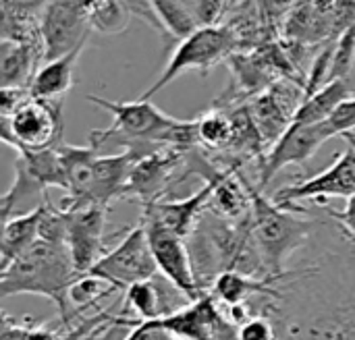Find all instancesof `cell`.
<instances>
[{"instance_id":"cell-1","label":"cell","mask_w":355,"mask_h":340,"mask_svg":"<svg viewBox=\"0 0 355 340\" xmlns=\"http://www.w3.org/2000/svg\"><path fill=\"white\" fill-rule=\"evenodd\" d=\"M87 100L112 114V125L89 135V145L98 152L108 141L131 150L137 158H144L162 147H175L189 152L200 147L196 120H179L168 116L150 100L114 102L98 96H87Z\"/></svg>"},{"instance_id":"cell-2","label":"cell","mask_w":355,"mask_h":340,"mask_svg":"<svg viewBox=\"0 0 355 340\" xmlns=\"http://www.w3.org/2000/svg\"><path fill=\"white\" fill-rule=\"evenodd\" d=\"M77 272L64 243H48L37 239L8 268L0 270V297L40 295L50 299L60 316L62 328H75V316L69 305V289L77 280Z\"/></svg>"},{"instance_id":"cell-3","label":"cell","mask_w":355,"mask_h":340,"mask_svg":"<svg viewBox=\"0 0 355 340\" xmlns=\"http://www.w3.org/2000/svg\"><path fill=\"white\" fill-rule=\"evenodd\" d=\"M252 235L268 274H285L287 260L306 245L314 233V224L266 197L258 185H252Z\"/></svg>"},{"instance_id":"cell-4","label":"cell","mask_w":355,"mask_h":340,"mask_svg":"<svg viewBox=\"0 0 355 340\" xmlns=\"http://www.w3.org/2000/svg\"><path fill=\"white\" fill-rule=\"evenodd\" d=\"M239 48V42L229 25H204L198 27L187 37L179 39L160 77L139 96V100H150L168 83H173L181 73L200 71L206 75L218 62H227Z\"/></svg>"},{"instance_id":"cell-5","label":"cell","mask_w":355,"mask_h":340,"mask_svg":"<svg viewBox=\"0 0 355 340\" xmlns=\"http://www.w3.org/2000/svg\"><path fill=\"white\" fill-rule=\"evenodd\" d=\"M64 131L62 100L27 98L8 116H0V137L17 154L42 152L60 145Z\"/></svg>"},{"instance_id":"cell-6","label":"cell","mask_w":355,"mask_h":340,"mask_svg":"<svg viewBox=\"0 0 355 340\" xmlns=\"http://www.w3.org/2000/svg\"><path fill=\"white\" fill-rule=\"evenodd\" d=\"M87 274L110 283L123 293L137 283L158 276V266L154 262L146 229L141 224L129 229L121 243L106 251V256Z\"/></svg>"},{"instance_id":"cell-7","label":"cell","mask_w":355,"mask_h":340,"mask_svg":"<svg viewBox=\"0 0 355 340\" xmlns=\"http://www.w3.org/2000/svg\"><path fill=\"white\" fill-rule=\"evenodd\" d=\"M187 152L175 147H162L139 158L127 179L123 199H139L141 206L166 199V193L191 177L185 168Z\"/></svg>"},{"instance_id":"cell-8","label":"cell","mask_w":355,"mask_h":340,"mask_svg":"<svg viewBox=\"0 0 355 340\" xmlns=\"http://www.w3.org/2000/svg\"><path fill=\"white\" fill-rule=\"evenodd\" d=\"M347 150L337 154L335 162L320 175L295 185H287L272 195V202L283 208H295L300 202L314 199L324 206L331 197L352 199L355 195V133L343 137Z\"/></svg>"},{"instance_id":"cell-9","label":"cell","mask_w":355,"mask_h":340,"mask_svg":"<svg viewBox=\"0 0 355 340\" xmlns=\"http://www.w3.org/2000/svg\"><path fill=\"white\" fill-rule=\"evenodd\" d=\"M306 87L293 79H279L266 91L248 102L254 125L264 141L272 147L291 127L300 106L304 104Z\"/></svg>"},{"instance_id":"cell-10","label":"cell","mask_w":355,"mask_h":340,"mask_svg":"<svg viewBox=\"0 0 355 340\" xmlns=\"http://www.w3.org/2000/svg\"><path fill=\"white\" fill-rule=\"evenodd\" d=\"M89 31L92 27L81 0H48L40 19L44 58L54 60L85 46Z\"/></svg>"},{"instance_id":"cell-11","label":"cell","mask_w":355,"mask_h":340,"mask_svg":"<svg viewBox=\"0 0 355 340\" xmlns=\"http://www.w3.org/2000/svg\"><path fill=\"white\" fill-rule=\"evenodd\" d=\"M333 131L327 120L306 127L291 125L287 133L266 152L264 160L258 166V189L264 191L266 185L287 166L306 164L329 139H333Z\"/></svg>"},{"instance_id":"cell-12","label":"cell","mask_w":355,"mask_h":340,"mask_svg":"<svg viewBox=\"0 0 355 340\" xmlns=\"http://www.w3.org/2000/svg\"><path fill=\"white\" fill-rule=\"evenodd\" d=\"M144 226V224H141ZM148 233L150 249L158 266V274L175 285L191 303L202 299L206 293L200 291L187 239L162 229V226H144Z\"/></svg>"},{"instance_id":"cell-13","label":"cell","mask_w":355,"mask_h":340,"mask_svg":"<svg viewBox=\"0 0 355 340\" xmlns=\"http://www.w3.org/2000/svg\"><path fill=\"white\" fill-rule=\"evenodd\" d=\"M62 210V208H60ZM108 208L64 210L67 214V247L77 276L87 274L104 256V226Z\"/></svg>"},{"instance_id":"cell-14","label":"cell","mask_w":355,"mask_h":340,"mask_svg":"<svg viewBox=\"0 0 355 340\" xmlns=\"http://www.w3.org/2000/svg\"><path fill=\"white\" fill-rule=\"evenodd\" d=\"M212 199V185L204 183V187L191 193L185 199H160L156 204L144 206L139 224L144 226H162L183 239H189L204 214L208 212Z\"/></svg>"},{"instance_id":"cell-15","label":"cell","mask_w":355,"mask_h":340,"mask_svg":"<svg viewBox=\"0 0 355 340\" xmlns=\"http://www.w3.org/2000/svg\"><path fill=\"white\" fill-rule=\"evenodd\" d=\"M189 303L191 301L175 285H171L164 276L158 274L152 280H144L129 287L125 291L123 310L119 314L127 318L131 314L135 322H150L162 320Z\"/></svg>"},{"instance_id":"cell-16","label":"cell","mask_w":355,"mask_h":340,"mask_svg":"<svg viewBox=\"0 0 355 340\" xmlns=\"http://www.w3.org/2000/svg\"><path fill=\"white\" fill-rule=\"evenodd\" d=\"M304 272L310 270H295V272H285V274H270V276H250V274H241V272H223L212 289L210 295L229 310L235 307H243L252 297L256 295H264V297H281V293L277 291V285L283 283L285 278L291 276H302Z\"/></svg>"},{"instance_id":"cell-17","label":"cell","mask_w":355,"mask_h":340,"mask_svg":"<svg viewBox=\"0 0 355 340\" xmlns=\"http://www.w3.org/2000/svg\"><path fill=\"white\" fill-rule=\"evenodd\" d=\"M44 58V44L42 42H17V39H2L0 44V79L2 89L17 87L29 89L37 64Z\"/></svg>"},{"instance_id":"cell-18","label":"cell","mask_w":355,"mask_h":340,"mask_svg":"<svg viewBox=\"0 0 355 340\" xmlns=\"http://www.w3.org/2000/svg\"><path fill=\"white\" fill-rule=\"evenodd\" d=\"M46 212V199L25 214H15L2 222L0 237V270L8 268L23 251H27L40 239V224Z\"/></svg>"},{"instance_id":"cell-19","label":"cell","mask_w":355,"mask_h":340,"mask_svg":"<svg viewBox=\"0 0 355 340\" xmlns=\"http://www.w3.org/2000/svg\"><path fill=\"white\" fill-rule=\"evenodd\" d=\"M83 48L85 46H79L64 56H58L54 60H46L37 69V73L29 85L31 98L48 100V102L62 100L75 83V64H77V58H79Z\"/></svg>"},{"instance_id":"cell-20","label":"cell","mask_w":355,"mask_h":340,"mask_svg":"<svg viewBox=\"0 0 355 340\" xmlns=\"http://www.w3.org/2000/svg\"><path fill=\"white\" fill-rule=\"evenodd\" d=\"M354 96V87L349 85L347 79L327 81L318 91H314L312 96H308L304 100V104L300 106V110H297V114H295V118H293L291 125L306 127V125L322 123V120H327L335 112V108L339 104H343L345 100H349Z\"/></svg>"},{"instance_id":"cell-21","label":"cell","mask_w":355,"mask_h":340,"mask_svg":"<svg viewBox=\"0 0 355 340\" xmlns=\"http://www.w3.org/2000/svg\"><path fill=\"white\" fill-rule=\"evenodd\" d=\"M198 125V141L204 152H214L225 156L233 143V116L225 108L206 110L202 116L196 118Z\"/></svg>"},{"instance_id":"cell-22","label":"cell","mask_w":355,"mask_h":340,"mask_svg":"<svg viewBox=\"0 0 355 340\" xmlns=\"http://www.w3.org/2000/svg\"><path fill=\"white\" fill-rule=\"evenodd\" d=\"M119 289L112 287L110 283L98 278V276H92V274H83L79 276L71 289H69V305H71V312L75 316V320L92 305L100 303L102 299L110 297L112 293H116Z\"/></svg>"},{"instance_id":"cell-23","label":"cell","mask_w":355,"mask_h":340,"mask_svg":"<svg viewBox=\"0 0 355 340\" xmlns=\"http://www.w3.org/2000/svg\"><path fill=\"white\" fill-rule=\"evenodd\" d=\"M355 60V23L345 29L337 39H335V52H333V62H331V73L329 81L333 79H347L352 73Z\"/></svg>"},{"instance_id":"cell-24","label":"cell","mask_w":355,"mask_h":340,"mask_svg":"<svg viewBox=\"0 0 355 340\" xmlns=\"http://www.w3.org/2000/svg\"><path fill=\"white\" fill-rule=\"evenodd\" d=\"M237 340H277V332L268 318L248 316L237 326Z\"/></svg>"},{"instance_id":"cell-25","label":"cell","mask_w":355,"mask_h":340,"mask_svg":"<svg viewBox=\"0 0 355 340\" xmlns=\"http://www.w3.org/2000/svg\"><path fill=\"white\" fill-rule=\"evenodd\" d=\"M327 125L331 127L335 137H345L349 133H355V96L335 108V112L327 118Z\"/></svg>"},{"instance_id":"cell-26","label":"cell","mask_w":355,"mask_h":340,"mask_svg":"<svg viewBox=\"0 0 355 340\" xmlns=\"http://www.w3.org/2000/svg\"><path fill=\"white\" fill-rule=\"evenodd\" d=\"M125 340H173V337L164 330L160 320H150V322H137L133 328H129V334Z\"/></svg>"},{"instance_id":"cell-27","label":"cell","mask_w":355,"mask_h":340,"mask_svg":"<svg viewBox=\"0 0 355 340\" xmlns=\"http://www.w3.org/2000/svg\"><path fill=\"white\" fill-rule=\"evenodd\" d=\"M324 212L329 214V218H333L345 233L349 239L355 241V195L352 199H347L345 208L343 210H331V208H324Z\"/></svg>"}]
</instances>
